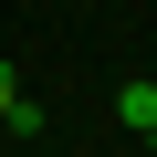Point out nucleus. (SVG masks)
<instances>
[{
  "label": "nucleus",
  "mask_w": 157,
  "mask_h": 157,
  "mask_svg": "<svg viewBox=\"0 0 157 157\" xmlns=\"http://www.w3.org/2000/svg\"><path fill=\"white\" fill-rule=\"evenodd\" d=\"M147 147H157V126H147Z\"/></svg>",
  "instance_id": "7ed1b4c3"
},
{
  "label": "nucleus",
  "mask_w": 157,
  "mask_h": 157,
  "mask_svg": "<svg viewBox=\"0 0 157 157\" xmlns=\"http://www.w3.org/2000/svg\"><path fill=\"white\" fill-rule=\"evenodd\" d=\"M0 126H11V136H42V105L21 94V73H11V63H0Z\"/></svg>",
  "instance_id": "f257e3e1"
},
{
  "label": "nucleus",
  "mask_w": 157,
  "mask_h": 157,
  "mask_svg": "<svg viewBox=\"0 0 157 157\" xmlns=\"http://www.w3.org/2000/svg\"><path fill=\"white\" fill-rule=\"evenodd\" d=\"M115 115H126V126H157V84H126V94H115Z\"/></svg>",
  "instance_id": "f03ea898"
}]
</instances>
